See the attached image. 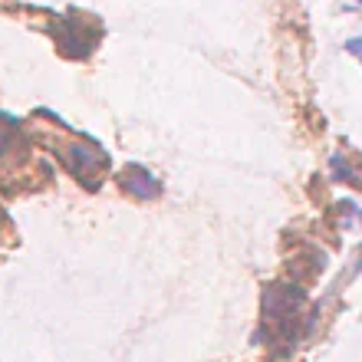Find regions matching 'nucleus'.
I'll return each mask as SVG.
<instances>
[{"label": "nucleus", "mask_w": 362, "mask_h": 362, "mask_svg": "<svg viewBox=\"0 0 362 362\" xmlns=\"http://www.w3.org/2000/svg\"><path fill=\"white\" fill-rule=\"evenodd\" d=\"M346 53H356V57L362 59V37H356V40H346Z\"/></svg>", "instance_id": "nucleus-3"}, {"label": "nucleus", "mask_w": 362, "mask_h": 362, "mask_svg": "<svg viewBox=\"0 0 362 362\" xmlns=\"http://www.w3.org/2000/svg\"><path fill=\"white\" fill-rule=\"evenodd\" d=\"M359 7H362V0H359Z\"/></svg>", "instance_id": "nucleus-4"}, {"label": "nucleus", "mask_w": 362, "mask_h": 362, "mask_svg": "<svg viewBox=\"0 0 362 362\" xmlns=\"http://www.w3.org/2000/svg\"><path fill=\"white\" fill-rule=\"evenodd\" d=\"M119 185H122L132 198H139V201H152V198H158L162 194V181L155 178L145 165H125V172H122V178H119Z\"/></svg>", "instance_id": "nucleus-2"}, {"label": "nucleus", "mask_w": 362, "mask_h": 362, "mask_svg": "<svg viewBox=\"0 0 362 362\" xmlns=\"http://www.w3.org/2000/svg\"><path fill=\"white\" fill-rule=\"evenodd\" d=\"M59 158H63V165H66L83 185H89V191L99 188V178H103V172L109 168V155L95 142H89V145L76 142V145H69V148H59Z\"/></svg>", "instance_id": "nucleus-1"}]
</instances>
